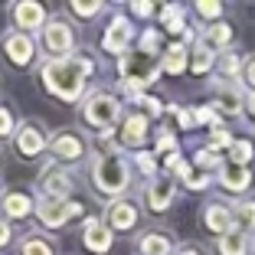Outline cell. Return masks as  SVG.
I'll use <instances>...</instances> for the list:
<instances>
[{
    "label": "cell",
    "mask_w": 255,
    "mask_h": 255,
    "mask_svg": "<svg viewBox=\"0 0 255 255\" xmlns=\"http://www.w3.org/2000/svg\"><path fill=\"white\" fill-rule=\"evenodd\" d=\"M92 59L89 56H72V59H53L43 66V82L46 89L53 92L56 98L62 102H72V98L82 95V85H85V75L92 72Z\"/></svg>",
    "instance_id": "cell-1"
},
{
    "label": "cell",
    "mask_w": 255,
    "mask_h": 255,
    "mask_svg": "<svg viewBox=\"0 0 255 255\" xmlns=\"http://www.w3.org/2000/svg\"><path fill=\"white\" fill-rule=\"evenodd\" d=\"M92 177H95V187L105 196H121L128 190V183H131V167H128V160L118 157V154H105V157L98 160Z\"/></svg>",
    "instance_id": "cell-2"
},
{
    "label": "cell",
    "mask_w": 255,
    "mask_h": 255,
    "mask_svg": "<svg viewBox=\"0 0 255 255\" xmlns=\"http://www.w3.org/2000/svg\"><path fill=\"white\" fill-rule=\"evenodd\" d=\"M121 115V105L118 98L105 95V92H95V95H89V102L82 105V118L89 121L92 128H102V131H108V128L115 125V118Z\"/></svg>",
    "instance_id": "cell-3"
},
{
    "label": "cell",
    "mask_w": 255,
    "mask_h": 255,
    "mask_svg": "<svg viewBox=\"0 0 255 255\" xmlns=\"http://www.w3.org/2000/svg\"><path fill=\"white\" fill-rule=\"evenodd\" d=\"M82 213V206L75 200H56V196H43V200L36 203V216L43 226H49V229H59L62 223H69L72 216H79Z\"/></svg>",
    "instance_id": "cell-4"
},
{
    "label": "cell",
    "mask_w": 255,
    "mask_h": 255,
    "mask_svg": "<svg viewBox=\"0 0 255 255\" xmlns=\"http://www.w3.org/2000/svg\"><path fill=\"white\" fill-rule=\"evenodd\" d=\"M160 75V66L157 62H147L141 53V62L137 59H121V79H125V89L131 95H141L144 85H150L154 79Z\"/></svg>",
    "instance_id": "cell-5"
},
{
    "label": "cell",
    "mask_w": 255,
    "mask_h": 255,
    "mask_svg": "<svg viewBox=\"0 0 255 255\" xmlns=\"http://www.w3.org/2000/svg\"><path fill=\"white\" fill-rule=\"evenodd\" d=\"M43 49L49 56H66L69 49H72V30H69V23L62 20H49L43 26Z\"/></svg>",
    "instance_id": "cell-6"
},
{
    "label": "cell",
    "mask_w": 255,
    "mask_h": 255,
    "mask_svg": "<svg viewBox=\"0 0 255 255\" xmlns=\"http://www.w3.org/2000/svg\"><path fill=\"white\" fill-rule=\"evenodd\" d=\"M203 226L219 239V236H226V233L236 229V216H233L229 206H223V203H210V206L203 210Z\"/></svg>",
    "instance_id": "cell-7"
},
{
    "label": "cell",
    "mask_w": 255,
    "mask_h": 255,
    "mask_svg": "<svg viewBox=\"0 0 255 255\" xmlns=\"http://www.w3.org/2000/svg\"><path fill=\"white\" fill-rule=\"evenodd\" d=\"M131 36H134V33H131V23H128L125 16H115V20L108 23V30H105L102 49H105V53H125Z\"/></svg>",
    "instance_id": "cell-8"
},
{
    "label": "cell",
    "mask_w": 255,
    "mask_h": 255,
    "mask_svg": "<svg viewBox=\"0 0 255 255\" xmlns=\"http://www.w3.org/2000/svg\"><path fill=\"white\" fill-rule=\"evenodd\" d=\"M144 203H147L150 213H164L167 206L173 203V180H170V177H157V180H150L147 193H144Z\"/></svg>",
    "instance_id": "cell-9"
},
{
    "label": "cell",
    "mask_w": 255,
    "mask_h": 255,
    "mask_svg": "<svg viewBox=\"0 0 255 255\" xmlns=\"http://www.w3.org/2000/svg\"><path fill=\"white\" fill-rule=\"evenodd\" d=\"M105 219H108V229H131L137 223V206L128 200H115V203H108Z\"/></svg>",
    "instance_id": "cell-10"
},
{
    "label": "cell",
    "mask_w": 255,
    "mask_h": 255,
    "mask_svg": "<svg viewBox=\"0 0 255 255\" xmlns=\"http://www.w3.org/2000/svg\"><path fill=\"white\" fill-rule=\"evenodd\" d=\"M49 147H53V154H56V157H62V160H79V157L85 154V141H82L79 134H72V131L53 134Z\"/></svg>",
    "instance_id": "cell-11"
},
{
    "label": "cell",
    "mask_w": 255,
    "mask_h": 255,
    "mask_svg": "<svg viewBox=\"0 0 255 255\" xmlns=\"http://www.w3.org/2000/svg\"><path fill=\"white\" fill-rule=\"evenodd\" d=\"M219 187L229 190V193H246L252 187V170L249 167H236V164H226L219 170Z\"/></svg>",
    "instance_id": "cell-12"
},
{
    "label": "cell",
    "mask_w": 255,
    "mask_h": 255,
    "mask_svg": "<svg viewBox=\"0 0 255 255\" xmlns=\"http://www.w3.org/2000/svg\"><path fill=\"white\" fill-rule=\"evenodd\" d=\"M160 69L167 75H180L190 69V53H187V43H170L160 56Z\"/></svg>",
    "instance_id": "cell-13"
},
{
    "label": "cell",
    "mask_w": 255,
    "mask_h": 255,
    "mask_svg": "<svg viewBox=\"0 0 255 255\" xmlns=\"http://www.w3.org/2000/svg\"><path fill=\"white\" fill-rule=\"evenodd\" d=\"M3 49H7L10 62H16V66H26L33 56V39L23 36V33H7L3 36Z\"/></svg>",
    "instance_id": "cell-14"
},
{
    "label": "cell",
    "mask_w": 255,
    "mask_h": 255,
    "mask_svg": "<svg viewBox=\"0 0 255 255\" xmlns=\"http://www.w3.org/2000/svg\"><path fill=\"white\" fill-rule=\"evenodd\" d=\"M43 147H46L43 131H39L36 125H23L20 134H16V150H20L23 157H33V154H39Z\"/></svg>",
    "instance_id": "cell-15"
},
{
    "label": "cell",
    "mask_w": 255,
    "mask_h": 255,
    "mask_svg": "<svg viewBox=\"0 0 255 255\" xmlns=\"http://www.w3.org/2000/svg\"><path fill=\"white\" fill-rule=\"evenodd\" d=\"M82 239H85V246H89L92 252H108V249H112V229H108V223L92 219V223L85 226Z\"/></svg>",
    "instance_id": "cell-16"
},
{
    "label": "cell",
    "mask_w": 255,
    "mask_h": 255,
    "mask_svg": "<svg viewBox=\"0 0 255 255\" xmlns=\"http://www.w3.org/2000/svg\"><path fill=\"white\" fill-rule=\"evenodd\" d=\"M13 20L20 23L23 30H36V26L46 23V10L39 7V3H30V0H26V3H16L13 7Z\"/></svg>",
    "instance_id": "cell-17"
},
{
    "label": "cell",
    "mask_w": 255,
    "mask_h": 255,
    "mask_svg": "<svg viewBox=\"0 0 255 255\" xmlns=\"http://www.w3.org/2000/svg\"><path fill=\"white\" fill-rule=\"evenodd\" d=\"M137 252L141 255H173V242L164 233H144L137 239Z\"/></svg>",
    "instance_id": "cell-18"
},
{
    "label": "cell",
    "mask_w": 255,
    "mask_h": 255,
    "mask_svg": "<svg viewBox=\"0 0 255 255\" xmlns=\"http://www.w3.org/2000/svg\"><path fill=\"white\" fill-rule=\"evenodd\" d=\"M210 108H213L216 115H239L242 108H246V98H242L236 89H219Z\"/></svg>",
    "instance_id": "cell-19"
},
{
    "label": "cell",
    "mask_w": 255,
    "mask_h": 255,
    "mask_svg": "<svg viewBox=\"0 0 255 255\" xmlns=\"http://www.w3.org/2000/svg\"><path fill=\"white\" fill-rule=\"evenodd\" d=\"M216 252L219 255H249V236L242 229H233L216 239Z\"/></svg>",
    "instance_id": "cell-20"
},
{
    "label": "cell",
    "mask_w": 255,
    "mask_h": 255,
    "mask_svg": "<svg viewBox=\"0 0 255 255\" xmlns=\"http://www.w3.org/2000/svg\"><path fill=\"white\" fill-rule=\"evenodd\" d=\"M43 193L56 196V200H69L66 193H72V180L66 173H56V170H46L43 173Z\"/></svg>",
    "instance_id": "cell-21"
},
{
    "label": "cell",
    "mask_w": 255,
    "mask_h": 255,
    "mask_svg": "<svg viewBox=\"0 0 255 255\" xmlns=\"http://www.w3.org/2000/svg\"><path fill=\"white\" fill-rule=\"evenodd\" d=\"M203 43L210 46L213 53H216V49H223V53H229V43H233V26H229V23H213L210 30H206V39H203Z\"/></svg>",
    "instance_id": "cell-22"
},
{
    "label": "cell",
    "mask_w": 255,
    "mask_h": 255,
    "mask_svg": "<svg viewBox=\"0 0 255 255\" xmlns=\"http://www.w3.org/2000/svg\"><path fill=\"white\" fill-rule=\"evenodd\" d=\"M144 134H147V115H131V118L125 121V134H121V141H125L128 147H137V144L144 141Z\"/></svg>",
    "instance_id": "cell-23"
},
{
    "label": "cell",
    "mask_w": 255,
    "mask_h": 255,
    "mask_svg": "<svg viewBox=\"0 0 255 255\" xmlns=\"http://www.w3.org/2000/svg\"><path fill=\"white\" fill-rule=\"evenodd\" d=\"M3 213H7L10 219H23L33 213V200L26 193H7V200H3Z\"/></svg>",
    "instance_id": "cell-24"
},
{
    "label": "cell",
    "mask_w": 255,
    "mask_h": 255,
    "mask_svg": "<svg viewBox=\"0 0 255 255\" xmlns=\"http://www.w3.org/2000/svg\"><path fill=\"white\" fill-rule=\"evenodd\" d=\"M233 216H236V229L252 233L255 229V200H239L233 206Z\"/></svg>",
    "instance_id": "cell-25"
},
{
    "label": "cell",
    "mask_w": 255,
    "mask_h": 255,
    "mask_svg": "<svg viewBox=\"0 0 255 255\" xmlns=\"http://www.w3.org/2000/svg\"><path fill=\"white\" fill-rule=\"evenodd\" d=\"M219 62V56L213 53L210 46L203 43V46H196V53H193V59H190V72H196V75H203V72H210L213 66Z\"/></svg>",
    "instance_id": "cell-26"
},
{
    "label": "cell",
    "mask_w": 255,
    "mask_h": 255,
    "mask_svg": "<svg viewBox=\"0 0 255 255\" xmlns=\"http://www.w3.org/2000/svg\"><path fill=\"white\" fill-rule=\"evenodd\" d=\"M216 69L226 75V79H242V72H246V62H242V56L239 53H223L219 56V62H216Z\"/></svg>",
    "instance_id": "cell-27"
},
{
    "label": "cell",
    "mask_w": 255,
    "mask_h": 255,
    "mask_svg": "<svg viewBox=\"0 0 255 255\" xmlns=\"http://www.w3.org/2000/svg\"><path fill=\"white\" fill-rule=\"evenodd\" d=\"M193 167H200V170L210 173V170H223L226 164L219 160V154L213 147H203V150H196V154H193Z\"/></svg>",
    "instance_id": "cell-28"
},
{
    "label": "cell",
    "mask_w": 255,
    "mask_h": 255,
    "mask_svg": "<svg viewBox=\"0 0 255 255\" xmlns=\"http://www.w3.org/2000/svg\"><path fill=\"white\" fill-rule=\"evenodd\" d=\"M252 157H255L252 141H236L233 147H229V164H236V167H249Z\"/></svg>",
    "instance_id": "cell-29"
},
{
    "label": "cell",
    "mask_w": 255,
    "mask_h": 255,
    "mask_svg": "<svg viewBox=\"0 0 255 255\" xmlns=\"http://www.w3.org/2000/svg\"><path fill=\"white\" fill-rule=\"evenodd\" d=\"M183 183H187L190 190H206L210 187V173L200 170V167H190V170L183 173Z\"/></svg>",
    "instance_id": "cell-30"
},
{
    "label": "cell",
    "mask_w": 255,
    "mask_h": 255,
    "mask_svg": "<svg viewBox=\"0 0 255 255\" xmlns=\"http://www.w3.org/2000/svg\"><path fill=\"white\" fill-rule=\"evenodd\" d=\"M233 144H236V137L229 134L226 128H213V134H210V147L216 150V154H219V150H229Z\"/></svg>",
    "instance_id": "cell-31"
},
{
    "label": "cell",
    "mask_w": 255,
    "mask_h": 255,
    "mask_svg": "<svg viewBox=\"0 0 255 255\" xmlns=\"http://www.w3.org/2000/svg\"><path fill=\"white\" fill-rule=\"evenodd\" d=\"M23 255H53V249H49L46 239H39V236H26L23 239Z\"/></svg>",
    "instance_id": "cell-32"
},
{
    "label": "cell",
    "mask_w": 255,
    "mask_h": 255,
    "mask_svg": "<svg viewBox=\"0 0 255 255\" xmlns=\"http://www.w3.org/2000/svg\"><path fill=\"white\" fill-rule=\"evenodd\" d=\"M164 26H167V33H183V10L167 7L164 10Z\"/></svg>",
    "instance_id": "cell-33"
},
{
    "label": "cell",
    "mask_w": 255,
    "mask_h": 255,
    "mask_svg": "<svg viewBox=\"0 0 255 255\" xmlns=\"http://www.w3.org/2000/svg\"><path fill=\"white\" fill-rule=\"evenodd\" d=\"M196 13H200L203 20H216V23H219L223 3H216V0H200V3H196Z\"/></svg>",
    "instance_id": "cell-34"
},
{
    "label": "cell",
    "mask_w": 255,
    "mask_h": 255,
    "mask_svg": "<svg viewBox=\"0 0 255 255\" xmlns=\"http://www.w3.org/2000/svg\"><path fill=\"white\" fill-rule=\"evenodd\" d=\"M157 49H160V33L147 30V33L141 36V53H144V56H154Z\"/></svg>",
    "instance_id": "cell-35"
},
{
    "label": "cell",
    "mask_w": 255,
    "mask_h": 255,
    "mask_svg": "<svg viewBox=\"0 0 255 255\" xmlns=\"http://www.w3.org/2000/svg\"><path fill=\"white\" fill-rule=\"evenodd\" d=\"M69 10H72L75 16H82V20H85V16H95L98 10H102V3H79V0H75V3H69Z\"/></svg>",
    "instance_id": "cell-36"
},
{
    "label": "cell",
    "mask_w": 255,
    "mask_h": 255,
    "mask_svg": "<svg viewBox=\"0 0 255 255\" xmlns=\"http://www.w3.org/2000/svg\"><path fill=\"white\" fill-rule=\"evenodd\" d=\"M173 147H177V141H173V134H170V131H160V134H157V150L170 157V154H177Z\"/></svg>",
    "instance_id": "cell-37"
},
{
    "label": "cell",
    "mask_w": 255,
    "mask_h": 255,
    "mask_svg": "<svg viewBox=\"0 0 255 255\" xmlns=\"http://www.w3.org/2000/svg\"><path fill=\"white\" fill-rule=\"evenodd\" d=\"M134 102H137V105H141V108H144V112H147V115H160V112H164V105H160L157 98H147V95H134Z\"/></svg>",
    "instance_id": "cell-38"
},
{
    "label": "cell",
    "mask_w": 255,
    "mask_h": 255,
    "mask_svg": "<svg viewBox=\"0 0 255 255\" xmlns=\"http://www.w3.org/2000/svg\"><path fill=\"white\" fill-rule=\"evenodd\" d=\"M137 167H141V173H157V160H154V154H144V150H137Z\"/></svg>",
    "instance_id": "cell-39"
},
{
    "label": "cell",
    "mask_w": 255,
    "mask_h": 255,
    "mask_svg": "<svg viewBox=\"0 0 255 255\" xmlns=\"http://www.w3.org/2000/svg\"><path fill=\"white\" fill-rule=\"evenodd\" d=\"M242 82L249 85V92H255V56L246 59V72H242Z\"/></svg>",
    "instance_id": "cell-40"
},
{
    "label": "cell",
    "mask_w": 255,
    "mask_h": 255,
    "mask_svg": "<svg viewBox=\"0 0 255 255\" xmlns=\"http://www.w3.org/2000/svg\"><path fill=\"white\" fill-rule=\"evenodd\" d=\"M10 131H13V115L10 108H0V137H7Z\"/></svg>",
    "instance_id": "cell-41"
},
{
    "label": "cell",
    "mask_w": 255,
    "mask_h": 255,
    "mask_svg": "<svg viewBox=\"0 0 255 255\" xmlns=\"http://www.w3.org/2000/svg\"><path fill=\"white\" fill-rule=\"evenodd\" d=\"M180 115V128H196L200 121H196V108H187V112H177Z\"/></svg>",
    "instance_id": "cell-42"
},
{
    "label": "cell",
    "mask_w": 255,
    "mask_h": 255,
    "mask_svg": "<svg viewBox=\"0 0 255 255\" xmlns=\"http://www.w3.org/2000/svg\"><path fill=\"white\" fill-rule=\"evenodd\" d=\"M131 10H134L137 16H150L154 13V3H131Z\"/></svg>",
    "instance_id": "cell-43"
},
{
    "label": "cell",
    "mask_w": 255,
    "mask_h": 255,
    "mask_svg": "<svg viewBox=\"0 0 255 255\" xmlns=\"http://www.w3.org/2000/svg\"><path fill=\"white\" fill-rule=\"evenodd\" d=\"M7 239H10V226L7 219H0V246H7Z\"/></svg>",
    "instance_id": "cell-44"
},
{
    "label": "cell",
    "mask_w": 255,
    "mask_h": 255,
    "mask_svg": "<svg viewBox=\"0 0 255 255\" xmlns=\"http://www.w3.org/2000/svg\"><path fill=\"white\" fill-rule=\"evenodd\" d=\"M246 112L255 118V92H249V95H246Z\"/></svg>",
    "instance_id": "cell-45"
},
{
    "label": "cell",
    "mask_w": 255,
    "mask_h": 255,
    "mask_svg": "<svg viewBox=\"0 0 255 255\" xmlns=\"http://www.w3.org/2000/svg\"><path fill=\"white\" fill-rule=\"evenodd\" d=\"M173 255H200V252H196V249H177Z\"/></svg>",
    "instance_id": "cell-46"
}]
</instances>
